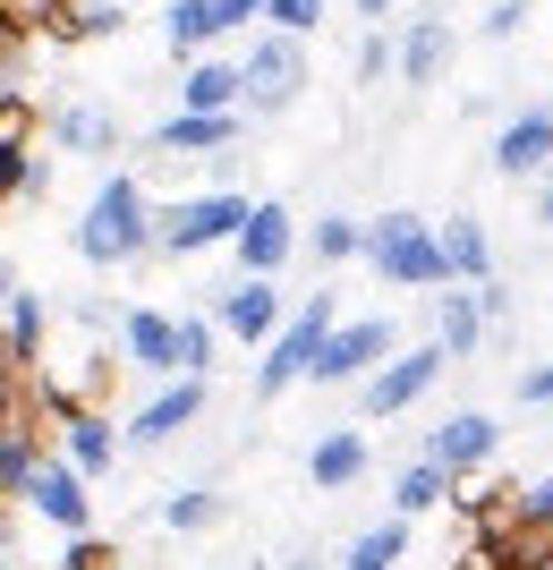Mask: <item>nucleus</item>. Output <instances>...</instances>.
Wrapping results in <instances>:
<instances>
[{"label": "nucleus", "instance_id": "f257e3e1", "mask_svg": "<svg viewBox=\"0 0 553 570\" xmlns=\"http://www.w3.org/2000/svg\"><path fill=\"white\" fill-rule=\"evenodd\" d=\"M77 264L86 273H128V264L154 256V196H145L137 170H111L95 196H86V214H77Z\"/></svg>", "mask_w": 553, "mask_h": 570}, {"label": "nucleus", "instance_id": "f03ea898", "mask_svg": "<svg viewBox=\"0 0 553 570\" xmlns=\"http://www.w3.org/2000/svg\"><path fill=\"white\" fill-rule=\"evenodd\" d=\"M358 264H375V282L392 289H452L443 282V256H434V222L409 205H384L358 238Z\"/></svg>", "mask_w": 553, "mask_h": 570}, {"label": "nucleus", "instance_id": "7ed1b4c3", "mask_svg": "<svg viewBox=\"0 0 553 570\" xmlns=\"http://www.w3.org/2000/svg\"><path fill=\"white\" fill-rule=\"evenodd\" d=\"M333 324H340L333 289H315L307 307H289L282 333L256 350V401H289V392L307 383V366H315V350H324V333H333Z\"/></svg>", "mask_w": 553, "mask_h": 570}, {"label": "nucleus", "instance_id": "20e7f679", "mask_svg": "<svg viewBox=\"0 0 553 570\" xmlns=\"http://www.w3.org/2000/svg\"><path fill=\"white\" fill-rule=\"evenodd\" d=\"M256 196L247 188H196L179 205H154V247L162 256H205V247H230Z\"/></svg>", "mask_w": 553, "mask_h": 570}, {"label": "nucleus", "instance_id": "39448f33", "mask_svg": "<svg viewBox=\"0 0 553 570\" xmlns=\"http://www.w3.org/2000/svg\"><path fill=\"white\" fill-rule=\"evenodd\" d=\"M298 95H307V43H289V35H256L239 60V119H282L298 111Z\"/></svg>", "mask_w": 553, "mask_h": 570}, {"label": "nucleus", "instance_id": "423d86ee", "mask_svg": "<svg viewBox=\"0 0 553 570\" xmlns=\"http://www.w3.org/2000/svg\"><path fill=\"white\" fill-rule=\"evenodd\" d=\"M392 350H401V324H392V315H340L333 333H324V350H315L307 383H366Z\"/></svg>", "mask_w": 553, "mask_h": 570}, {"label": "nucleus", "instance_id": "0eeeda50", "mask_svg": "<svg viewBox=\"0 0 553 570\" xmlns=\"http://www.w3.org/2000/svg\"><path fill=\"white\" fill-rule=\"evenodd\" d=\"M18 502H26L43 528H60V537H95V485H86V476H77L60 452H43L34 469H26Z\"/></svg>", "mask_w": 553, "mask_h": 570}, {"label": "nucleus", "instance_id": "6e6552de", "mask_svg": "<svg viewBox=\"0 0 553 570\" xmlns=\"http://www.w3.org/2000/svg\"><path fill=\"white\" fill-rule=\"evenodd\" d=\"M443 366H452V357L434 350V341H417V350H392L384 366H375V375L358 383V409H366V417H384V426H392L401 409H417V401H426V392H434V383H443Z\"/></svg>", "mask_w": 553, "mask_h": 570}, {"label": "nucleus", "instance_id": "1a4fd4ad", "mask_svg": "<svg viewBox=\"0 0 553 570\" xmlns=\"http://www.w3.org/2000/svg\"><path fill=\"white\" fill-rule=\"evenodd\" d=\"M494 452H503V417H494V409H452V417L426 434V452H417V460H434V469L460 485V476L494 469Z\"/></svg>", "mask_w": 553, "mask_h": 570}, {"label": "nucleus", "instance_id": "9d476101", "mask_svg": "<svg viewBox=\"0 0 553 570\" xmlns=\"http://www.w3.org/2000/svg\"><path fill=\"white\" fill-rule=\"evenodd\" d=\"M230 256H239V282H273V273H289V256H298V214H289L282 196H256L239 222V238H230Z\"/></svg>", "mask_w": 553, "mask_h": 570}, {"label": "nucleus", "instance_id": "9b49d317", "mask_svg": "<svg viewBox=\"0 0 553 570\" xmlns=\"http://www.w3.org/2000/svg\"><path fill=\"white\" fill-rule=\"evenodd\" d=\"M205 401H214V383H205V375H170L162 392L120 426V452H154V443H170V434H188L196 417H205Z\"/></svg>", "mask_w": 553, "mask_h": 570}, {"label": "nucleus", "instance_id": "f8f14e48", "mask_svg": "<svg viewBox=\"0 0 553 570\" xmlns=\"http://www.w3.org/2000/svg\"><path fill=\"white\" fill-rule=\"evenodd\" d=\"M239 145V119H196V111H162L154 128H145V154L162 170H188V163H214V154H230Z\"/></svg>", "mask_w": 553, "mask_h": 570}, {"label": "nucleus", "instance_id": "ddd939ff", "mask_svg": "<svg viewBox=\"0 0 553 570\" xmlns=\"http://www.w3.org/2000/svg\"><path fill=\"white\" fill-rule=\"evenodd\" d=\"M485 163L503 170V179H545L553 170V102H529V111H511L503 128H494V145H485Z\"/></svg>", "mask_w": 553, "mask_h": 570}, {"label": "nucleus", "instance_id": "4468645a", "mask_svg": "<svg viewBox=\"0 0 553 570\" xmlns=\"http://www.w3.org/2000/svg\"><path fill=\"white\" fill-rule=\"evenodd\" d=\"M282 282H230L214 289V333L221 341H239V350H265L273 333H282Z\"/></svg>", "mask_w": 553, "mask_h": 570}, {"label": "nucleus", "instance_id": "2eb2a0df", "mask_svg": "<svg viewBox=\"0 0 553 570\" xmlns=\"http://www.w3.org/2000/svg\"><path fill=\"white\" fill-rule=\"evenodd\" d=\"M452 51H460V26L443 18V9H417V18L392 35V77H401V86H434V77L452 69Z\"/></svg>", "mask_w": 553, "mask_h": 570}, {"label": "nucleus", "instance_id": "dca6fc26", "mask_svg": "<svg viewBox=\"0 0 553 570\" xmlns=\"http://www.w3.org/2000/svg\"><path fill=\"white\" fill-rule=\"evenodd\" d=\"M434 256H443V282L452 289L494 282V230H485L468 205H452V222H434Z\"/></svg>", "mask_w": 553, "mask_h": 570}, {"label": "nucleus", "instance_id": "f3484780", "mask_svg": "<svg viewBox=\"0 0 553 570\" xmlns=\"http://www.w3.org/2000/svg\"><path fill=\"white\" fill-rule=\"evenodd\" d=\"M43 128H51V145H60V154H77V163H111V154L128 145V128L102 111V102H60Z\"/></svg>", "mask_w": 553, "mask_h": 570}, {"label": "nucleus", "instance_id": "a211bd4d", "mask_svg": "<svg viewBox=\"0 0 553 570\" xmlns=\"http://www.w3.org/2000/svg\"><path fill=\"white\" fill-rule=\"evenodd\" d=\"M120 357L170 383V375H179V315H162V307H120Z\"/></svg>", "mask_w": 553, "mask_h": 570}, {"label": "nucleus", "instance_id": "6ab92c4d", "mask_svg": "<svg viewBox=\"0 0 553 570\" xmlns=\"http://www.w3.org/2000/svg\"><path fill=\"white\" fill-rule=\"evenodd\" d=\"M179 111H196V119H239V60H230V51L179 60Z\"/></svg>", "mask_w": 553, "mask_h": 570}, {"label": "nucleus", "instance_id": "aec40b11", "mask_svg": "<svg viewBox=\"0 0 553 570\" xmlns=\"http://www.w3.org/2000/svg\"><path fill=\"white\" fill-rule=\"evenodd\" d=\"M60 460H69L86 485L111 476V469H120V426H111L102 409H69V417H60Z\"/></svg>", "mask_w": 553, "mask_h": 570}, {"label": "nucleus", "instance_id": "412c9836", "mask_svg": "<svg viewBox=\"0 0 553 570\" xmlns=\"http://www.w3.org/2000/svg\"><path fill=\"white\" fill-rule=\"evenodd\" d=\"M366 469H375V443H366L358 426H333V434H315V443H307V476L324 485V494H349Z\"/></svg>", "mask_w": 553, "mask_h": 570}, {"label": "nucleus", "instance_id": "4be33fe9", "mask_svg": "<svg viewBox=\"0 0 553 570\" xmlns=\"http://www.w3.org/2000/svg\"><path fill=\"white\" fill-rule=\"evenodd\" d=\"M43 341H51V298H34V289H18V298L0 307V357H9V366H18V375H26Z\"/></svg>", "mask_w": 553, "mask_h": 570}, {"label": "nucleus", "instance_id": "5701e85b", "mask_svg": "<svg viewBox=\"0 0 553 570\" xmlns=\"http://www.w3.org/2000/svg\"><path fill=\"white\" fill-rule=\"evenodd\" d=\"M221 520H230V494H221L214 476H196V485H179V494L162 502V528H170V537H214Z\"/></svg>", "mask_w": 553, "mask_h": 570}, {"label": "nucleus", "instance_id": "b1692460", "mask_svg": "<svg viewBox=\"0 0 553 570\" xmlns=\"http://www.w3.org/2000/svg\"><path fill=\"white\" fill-rule=\"evenodd\" d=\"M443 502H452V476L434 469V460H401L392 469V520H426Z\"/></svg>", "mask_w": 553, "mask_h": 570}, {"label": "nucleus", "instance_id": "393cba45", "mask_svg": "<svg viewBox=\"0 0 553 570\" xmlns=\"http://www.w3.org/2000/svg\"><path fill=\"white\" fill-rule=\"evenodd\" d=\"M409 562V520H375L340 546V570H401Z\"/></svg>", "mask_w": 553, "mask_h": 570}, {"label": "nucleus", "instance_id": "a878e982", "mask_svg": "<svg viewBox=\"0 0 553 570\" xmlns=\"http://www.w3.org/2000/svg\"><path fill=\"white\" fill-rule=\"evenodd\" d=\"M162 43L179 51V60H205V51L221 43L214 35V0H162Z\"/></svg>", "mask_w": 553, "mask_h": 570}, {"label": "nucleus", "instance_id": "bb28decb", "mask_svg": "<svg viewBox=\"0 0 553 570\" xmlns=\"http://www.w3.org/2000/svg\"><path fill=\"white\" fill-rule=\"evenodd\" d=\"M477 341H485L477 298H468V289H443V298H434V350H443V357H468Z\"/></svg>", "mask_w": 553, "mask_h": 570}, {"label": "nucleus", "instance_id": "cd10ccee", "mask_svg": "<svg viewBox=\"0 0 553 570\" xmlns=\"http://www.w3.org/2000/svg\"><path fill=\"white\" fill-rule=\"evenodd\" d=\"M358 238H366L358 214H315V230H298V247H315V264H358Z\"/></svg>", "mask_w": 553, "mask_h": 570}, {"label": "nucleus", "instance_id": "c85d7f7f", "mask_svg": "<svg viewBox=\"0 0 553 570\" xmlns=\"http://www.w3.org/2000/svg\"><path fill=\"white\" fill-rule=\"evenodd\" d=\"M214 357H221L214 315H179V375H205V383H214Z\"/></svg>", "mask_w": 553, "mask_h": 570}, {"label": "nucleus", "instance_id": "c756f323", "mask_svg": "<svg viewBox=\"0 0 553 570\" xmlns=\"http://www.w3.org/2000/svg\"><path fill=\"white\" fill-rule=\"evenodd\" d=\"M511 537H553V469L511 494Z\"/></svg>", "mask_w": 553, "mask_h": 570}, {"label": "nucleus", "instance_id": "7c9ffc66", "mask_svg": "<svg viewBox=\"0 0 553 570\" xmlns=\"http://www.w3.org/2000/svg\"><path fill=\"white\" fill-rule=\"evenodd\" d=\"M315 26H324V0H273L265 9V35H289V43H315Z\"/></svg>", "mask_w": 553, "mask_h": 570}, {"label": "nucleus", "instance_id": "2f4dec72", "mask_svg": "<svg viewBox=\"0 0 553 570\" xmlns=\"http://www.w3.org/2000/svg\"><path fill=\"white\" fill-rule=\"evenodd\" d=\"M349 77H358V86H384V77H392V26H366L358 69H349Z\"/></svg>", "mask_w": 553, "mask_h": 570}, {"label": "nucleus", "instance_id": "473e14b6", "mask_svg": "<svg viewBox=\"0 0 553 570\" xmlns=\"http://www.w3.org/2000/svg\"><path fill=\"white\" fill-rule=\"evenodd\" d=\"M273 0H214V35H239V26H256Z\"/></svg>", "mask_w": 553, "mask_h": 570}, {"label": "nucleus", "instance_id": "72a5a7b5", "mask_svg": "<svg viewBox=\"0 0 553 570\" xmlns=\"http://www.w3.org/2000/svg\"><path fill=\"white\" fill-rule=\"evenodd\" d=\"M520 26H529V0H494V9H485V35H494V43H511Z\"/></svg>", "mask_w": 553, "mask_h": 570}, {"label": "nucleus", "instance_id": "f704fd0d", "mask_svg": "<svg viewBox=\"0 0 553 570\" xmlns=\"http://www.w3.org/2000/svg\"><path fill=\"white\" fill-rule=\"evenodd\" d=\"M520 409H553V366H529V375H520Z\"/></svg>", "mask_w": 553, "mask_h": 570}, {"label": "nucleus", "instance_id": "c9c22d12", "mask_svg": "<svg viewBox=\"0 0 553 570\" xmlns=\"http://www.w3.org/2000/svg\"><path fill=\"white\" fill-rule=\"evenodd\" d=\"M205 170H214V188H239V179H247V154H239V145H230V154H214V163H205Z\"/></svg>", "mask_w": 553, "mask_h": 570}, {"label": "nucleus", "instance_id": "e433bc0d", "mask_svg": "<svg viewBox=\"0 0 553 570\" xmlns=\"http://www.w3.org/2000/svg\"><path fill=\"white\" fill-rule=\"evenodd\" d=\"M349 9H358V18H366V26H384V18H392V9H401V0H349Z\"/></svg>", "mask_w": 553, "mask_h": 570}, {"label": "nucleus", "instance_id": "4c0bfd02", "mask_svg": "<svg viewBox=\"0 0 553 570\" xmlns=\"http://www.w3.org/2000/svg\"><path fill=\"white\" fill-rule=\"evenodd\" d=\"M536 222H545V230H553V170H545V179H536Z\"/></svg>", "mask_w": 553, "mask_h": 570}, {"label": "nucleus", "instance_id": "58836bf2", "mask_svg": "<svg viewBox=\"0 0 553 570\" xmlns=\"http://www.w3.org/2000/svg\"><path fill=\"white\" fill-rule=\"evenodd\" d=\"M9 298H18V264L0 256V307H9Z\"/></svg>", "mask_w": 553, "mask_h": 570}, {"label": "nucleus", "instance_id": "ea45409f", "mask_svg": "<svg viewBox=\"0 0 553 570\" xmlns=\"http://www.w3.org/2000/svg\"><path fill=\"white\" fill-rule=\"evenodd\" d=\"M289 570H315V553H298V562H289Z\"/></svg>", "mask_w": 553, "mask_h": 570}, {"label": "nucleus", "instance_id": "a19ab883", "mask_svg": "<svg viewBox=\"0 0 553 570\" xmlns=\"http://www.w3.org/2000/svg\"><path fill=\"white\" fill-rule=\"evenodd\" d=\"M0 570H18V562H9V546H0Z\"/></svg>", "mask_w": 553, "mask_h": 570}]
</instances>
